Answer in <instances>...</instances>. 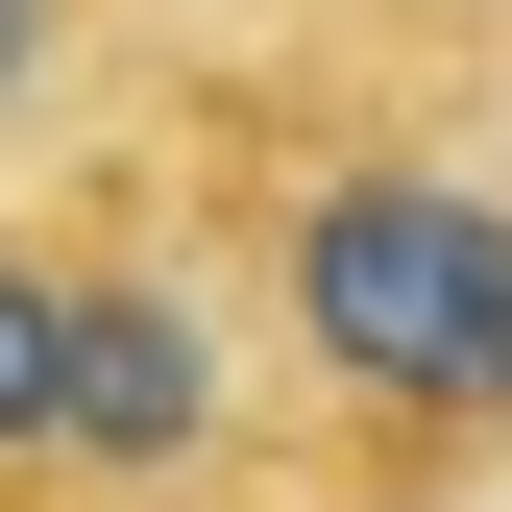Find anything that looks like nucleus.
<instances>
[{"label":"nucleus","mask_w":512,"mask_h":512,"mask_svg":"<svg viewBox=\"0 0 512 512\" xmlns=\"http://www.w3.org/2000/svg\"><path fill=\"white\" fill-rule=\"evenodd\" d=\"M49 464H74V244L0 220V512H49Z\"/></svg>","instance_id":"7ed1b4c3"},{"label":"nucleus","mask_w":512,"mask_h":512,"mask_svg":"<svg viewBox=\"0 0 512 512\" xmlns=\"http://www.w3.org/2000/svg\"><path fill=\"white\" fill-rule=\"evenodd\" d=\"M269 342L342 439L488 464L512 439V196L464 147H317L269 196Z\"/></svg>","instance_id":"f257e3e1"},{"label":"nucleus","mask_w":512,"mask_h":512,"mask_svg":"<svg viewBox=\"0 0 512 512\" xmlns=\"http://www.w3.org/2000/svg\"><path fill=\"white\" fill-rule=\"evenodd\" d=\"M74 25H98V0H0V147H25L49 98H74Z\"/></svg>","instance_id":"20e7f679"},{"label":"nucleus","mask_w":512,"mask_h":512,"mask_svg":"<svg viewBox=\"0 0 512 512\" xmlns=\"http://www.w3.org/2000/svg\"><path fill=\"white\" fill-rule=\"evenodd\" d=\"M244 488V317L147 244H74V464L49 512H196Z\"/></svg>","instance_id":"f03ea898"}]
</instances>
